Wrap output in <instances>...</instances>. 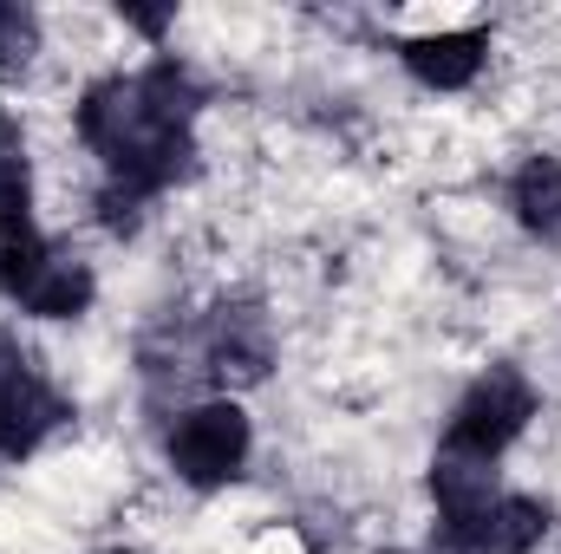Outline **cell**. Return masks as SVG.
<instances>
[{
    "label": "cell",
    "instance_id": "5bb4252c",
    "mask_svg": "<svg viewBox=\"0 0 561 554\" xmlns=\"http://www.w3.org/2000/svg\"><path fill=\"white\" fill-rule=\"evenodd\" d=\"M99 209H105V229H138L144 196H138V189H125V183H112V189L99 196Z\"/></svg>",
    "mask_w": 561,
    "mask_h": 554
},
{
    "label": "cell",
    "instance_id": "ba28073f",
    "mask_svg": "<svg viewBox=\"0 0 561 554\" xmlns=\"http://www.w3.org/2000/svg\"><path fill=\"white\" fill-rule=\"evenodd\" d=\"M431 496H437V516H483L496 503V463L490 457H470V450H437L431 463Z\"/></svg>",
    "mask_w": 561,
    "mask_h": 554
},
{
    "label": "cell",
    "instance_id": "3957f363",
    "mask_svg": "<svg viewBox=\"0 0 561 554\" xmlns=\"http://www.w3.org/2000/svg\"><path fill=\"white\" fill-rule=\"evenodd\" d=\"M170 463L196 489L229 483L249 463V417L236 412V405H196V412H183V424L170 430Z\"/></svg>",
    "mask_w": 561,
    "mask_h": 554
},
{
    "label": "cell",
    "instance_id": "7c38bea8",
    "mask_svg": "<svg viewBox=\"0 0 561 554\" xmlns=\"http://www.w3.org/2000/svg\"><path fill=\"white\" fill-rule=\"evenodd\" d=\"M46 262H53V249L39 242V229H0V293L20 300Z\"/></svg>",
    "mask_w": 561,
    "mask_h": 554
},
{
    "label": "cell",
    "instance_id": "7a4b0ae2",
    "mask_svg": "<svg viewBox=\"0 0 561 554\" xmlns=\"http://www.w3.org/2000/svg\"><path fill=\"white\" fill-rule=\"evenodd\" d=\"M529 417H536V392L516 372H490V379H477L463 392V405L444 430V450H470V457L496 463V450H510L529 430Z\"/></svg>",
    "mask_w": 561,
    "mask_h": 554
},
{
    "label": "cell",
    "instance_id": "4fadbf2b",
    "mask_svg": "<svg viewBox=\"0 0 561 554\" xmlns=\"http://www.w3.org/2000/svg\"><path fill=\"white\" fill-rule=\"evenodd\" d=\"M33 53H39V20L26 7H7L0 0V72H20Z\"/></svg>",
    "mask_w": 561,
    "mask_h": 554
},
{
    "label": "cell",
    "instance_id": "6da1fadb",
    "mask_svg": "<svg viewBox=\"0 0 561 554\" xmlns=\"http://www.w3.org/2000/svg\"><path fill=\"white\" fill-rule=\"evenodd\" d=\"M79 138L92 143L112 163V176L125 189H138V196H157L176 176H190V157H196L190 131H170L144 105L138 79H99L85 92V105H79Z\"/></svg>",
    "mask_w": 561,
    "mask_h": 554
},
{
    "label": "cell",
    "instance_id": "30bf717a",
    "mask_svg": "<svg viewBox=\"0 0 561 554\" xmlns=\"http://www.w3.org/2000/svg\"><path fill=\"white\" fill-rule=\"evenodd\" d=\"M20 307H26V313H39V320H72V313H85V307H92V275H85L79 262L53 255V262L33 275V287L20 293Z\"/></svg>",
    "mask_w": 561,
    "mask_h": 554
},
{
    "label": "cell",
    "instance_id": "5b68a950",
    "mask_svg": "<svg viewBox=\"0 0 561 554\" xmlns=\"http://www.w3.org/2000/svg\"><path fill=\"white\" fill-rule=\"evenodd\" d=\"M549 529V509L529 496H496L483 516H437V542L450 554H529Z\"/></svg>",
    "mask_w": 561,
    "mask_h": 554
},
{
    "label": "cell",
    "instance_id": "9a60e30c",
    "mask_svg": "<svg viewBox=\"0 0 561 554\" xmlns=\"http://www.w3.org/2000/svg\"><path fill=\"white\" fill-rule=\"evenodd\" d=\"M125 26H138V33H150V39H163L170 7H125Z\"/></svg>",
    "mask_w": 561,
    "mask_h": 554
},
{
    "label": "cell",
    "instance_id": "8fae6325",
    "mask_svg": "<svg viewBox=\"0 0 561 554\" xmlns=\"http://www.w3.org/2000/svg\"><path fill=\"white\" fill-rule=\"evenodd\" d=\"M0 229H33V183H26V143L0 118Z\"/></svg>",
    "mask_w": 561,
    "mask_h": 554
},
{
    "label": "cell",
    "instance_id": "9c48e42d",
    "mask_svg": "<svg viewBox=\"0 0 561 554\" xmlns=\"http://www.w3.org/2000/svg\"><path fill=\"white\" fill-rule=\"evenodd\" d=\"M510 209L523 216L529 235L561 242V157H529L510 183Z\"/></svg>",
    "mask_w": 561,
    "mask_h": 554
},
{
    "label": "cell",
    "instance_id": "8992f818",
    "mask_svg": "<svg viewBox=\"0 0 561 554\" xmlns=\"http://www.w3.org/2000/svg\"><path fill=\"white\" fill-rule=\"evenodd\" d=\"M268 366H275L268 320L255 307H222V320L209 333V372L222 385H255V379H268Z\"/></svg>",
    "mask_w": 561,
    "mask_h": 554
},
{
    "label": "cell",
    "instance_id": "52a82bcc",
    "mask_svg": "<svg viewBox=\"0 0 561 554\" xmlns=\"http://www.w3.org/2000/svg\"><path fill=\"white\" fill-rule=\"evenodd\" d=\"M483 33L477 26H463V33H424L405 46V66H412V79H424L431 92H457V85H470L477 79V66H483Z\"/></svg>",
    "mask_w": 561,
    "mask_h": 554
},
{
    "label": "cell",
    "instance_id": "277c9868",
    "mask_svg": "<svg viewBox=\"0 0 561 554\" xmlns=\"http://www.w3.org/2000/svg\"><path fill=\"white\" fill-rule=\"evenodd\" d=\"M66 417L59 392L33 372V359L20 353V339L0 326V457H33L39 437Z\"/></svg>",
    "mask_w": 561,
    "mask_h": 554
}]
</instances>
